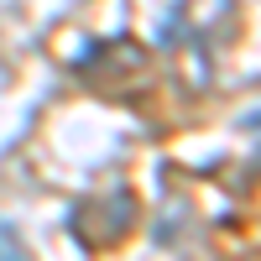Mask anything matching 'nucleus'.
I'll list each match as a JSON object with an SVG mask.
<instances>
[{
  "label": "nucleus",
  "instance_id": "f03ea898",
  "mask_svg": "<svg viewBox=\"0 0 261 261\" xmlns=\"http://www.w3.org/2000/svg\"><path fill=\"white\" fill-rule=\"evenodd\" d=\"M27 256V241H21V230L11 220H0V261H21Z\"/></svg>",
  "mask_w": 261,
  "mask_h": 261
},
{
  "label": "nucleus",
  "instance_id": "f257e3e1",
  "mask_svg": "<svg viewBox=\"0 0 261 261\" xmlns=\"http://www.w3.org/2000/svg\"><path fill=\"white\" fill-rule=\"evenodd\" d=\"M130 225H136V193H130L125 183L120 188H105V193H84V199L68 204V235H73L79 251L115 246Z\"/></svg>",
  "mask_w": 261,
  "mask_h": 261
}]
</instances>
